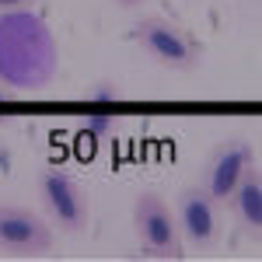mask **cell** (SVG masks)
<instances>
[{
  "instance_id": "obj_1",
  "label": "cell",
  "mask_w": 262,
  "mask_h": 262,
  "mask_svg": "<svg viewBox=\"0 0 262 262\" xmlns=\"http://www.w3.org/2000/svg\"><path fill=\"white\" fill-rule=\"evenodd\" d=\"M133 42L140 46L143 53L154 63H161L168 70H179V74H189L203 63V46L185 28H179L175 21L168 18H140L133 25Z\"/></svg>"
},
{
  "instance_id": "obj_2",
  "label": "cell",
  "mask_w": 262,
  "mask_h": 262,
  "mask_svg": "<svg viewBox=\"0 0 262 262\" xmlns=\"http://www.w3.org/2000/svg\"><path fill=\"white\" fill-rule=\"evenodd\" d=\"M39 203L46 210V221L53 224V231H60V234H84L91 206H88L84 185L70 171L42 168L39 171Z\"/></svg>"
},
{
  "instance_id": "obj_3",
  "label": "cell",
  "mask_w": 262,
  "mask_h": 262,
  "mask_svg": "<svg viewBox=\"0 0 262 262\" xmlns=\"http://www.w3.org/2000/svg\"><path fill=\"white\" fill-rule=\"evenodd\" d=\"M133 227H137V238H140L147 255L168 259V262H179L185 255L175 210L158 192H140L137 196V203H133Z\"/></svg>"
},
{
  "instance_id": "obj_4",
  "label": "cell",
  "mask_w": 262,
  "mask_h": 262,
  "mask_svg": "<svg viewBox=\"0 0 262 262\" xmlns=\"http://www.w3.org/2000/svg\"><path fill=\"white\" fill-rule=\"evenodd\" d=\"M259 164V150L255 143L245 140V137H231V140L217 143L210 150V158L203 164V175H200V185L206 189V196L213 203H227V196L238 189V182L248 175V168Z\"/></svg>"
},
{
  "instance_id": "obj_5",
  "label": "cell",
  "mask_w": 262,
  "mask_h": 262,
  "mask_svg": "<svg viewBox=\"0 0 262 262\" xmlns=\"http://www.w3.org/2000/svg\"><path fill=\"white\" fill-rule=\"evenodd\" d=\"M175 221H179L182 242L196 245L200 252H210L221 242V203H213L206 196L200 182L185 185L175 200Z\"/></svg>"
},
{
  "instance_id": "obj_6",
  "label": "cell",
  "mask_w": 262,
  "mask_h": 262,
  "mask_svg": "<svg viewBox=\"0 0 262 262\" xmlns=\"http://www.w3.org/2000/svg\"><path fill=\"white\" fill-rule=\"evenodd\" d=\"M53 248V224L18 203H0V252L46 255Z\"/></svg>"
},
{
  "instance_id": "obj_7",
  "label": "cell",
  "mask_w": 262,
  "mask_h": 262,
  "mask_svg": "<svg viewBox=\"0 0 262 262\" xmlns=\"http://www.w3.org/2000/svg\"><path fill=\"white\" fill-rule=\"evenodd\" d=\"M227 206H231V213L238 217V224L245 231H252V234L262 231V171H259V164L248 168V175L238 182V189L227 196Z\"/></svg>"
},
{
  "instance_id": "obj_8",
  "label": "cell",
  "mask_w": 262,
  "mask_h": 262,
  "mask_svg": "<svg viewBox=\"0 0 262 262\" xmlns=\"http://www.w3.org/2000/svg\"><path fill=\"white\" fill-rule=\"evenodd\" d=\"M84 98L91 101V105H112V101L126 98V91L116 88V84H98V88H88V91H84Z\"/></svg>"
},
{
  "instance_id": "obj_9",
  "label": "cell",
  "mask_w": 262,
  "mask_h": 262,
  "mask_svg": "<svg viewBox=\"0 0 262 262\" xmlns=\"http://www.w3.org/2000/svg\"><path fill=\"white\" fill-rule=\"evenodd\" d=\"M21 7H32V0H0V11H21Z\"/></svg>"
},
{
  "instance_id": "obj_10",
  "label": "cell",
  "mask_w": 262,
  "mask_h": 262,
  "mask_svg": "<svg viewBox=\"0 0 262 262\" xmlns=\"http://www.w3.org/2000/svg\"><path fill=\"white\" fill-rule=\"evenodd\" d=\"M11 98H14V91H11V88H7V84L0 81V101H11Z\"/></svg>"
},
{
  "instance_id": "obj_11",
  "label": "cell",
  "mask_w": 262,
  "mask_h": 262,
  "mask_svg": "<svg viewBox=\"0 0 262 262\" xmlns=\"http://www.w3.org/2000/svg\"><path fill=\"white\" fill-rule=\"evenodd\" d=\"M7 168V147H4V140H0V171Z\"/></svg>"
},
{
  "instance_id": "obj_12",
  "label": "cell",
  "mask_w": 262,
  "mask_h": 262,
  "mask_svg": "<svg viewBox=\"0 0 262 262\" xmlns=\"http://www.w3.org/2000/svg\"><path fill=\"white\" fill-rule=\"evenodd\" d=\"M119 7H137V4H143V0H116Z\"/></svg>"
}]
</instances>
